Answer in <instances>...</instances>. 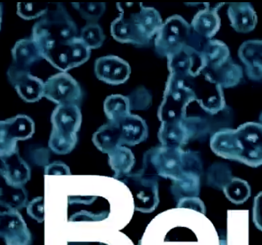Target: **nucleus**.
<instances>
[{"mask_svg": "<svg viewBox=\"0 0 262 245\" xmlns=\"http://www.w3.org/2000/svg\"><path fill=\"white\" fill-rule=\"evenodd\" d=\"M35 132V123L26 115H18L0 122V155L12 154L18 150V141L28 140Z\"/></svg>", "mask_w": 262, "mask_h": 245, "instance_id": "423d86ee", "label": "nucleus"}, {"mask_svg": "<svg viewBox=\"0 0 262 245\" xmlns=\"http://www.w3.org/2000/svg\"><path fill=\"white\" fill-rule=\"evenodd\" d=\"M218 9L216 7H206L196 13L190 23L193 32L205 40L211 39L220 29Z\"/></svg>", "mask_w": 262, "mask_h": 245, "instance_id": "dca6fc26", "label": "nucleus"}, {"mask_svg": "<svg viewBox=\"0 0 262 245\" xmlns=\"http://www.w3.org/2000/svg\"><path fill=\"white\" fill-rule=\"evenodd\" d=\"M252 217L254 224L262 232V191L254 199Z\"/></svg>", "mask_w": 262, "mask_h": 245, "instance_id": "72a5a7b5", "label": "nucleus"}, {"mask_svg": "<svg viewBox=\"0 0 262 245\" xmlns=\"http://www.w3.org/2000/svg\"><path fill=\"white\" fill-rule=\"evenodd\" d=\"M78 33L76 24L65 6L57 3L54 9L49 10L34 24L30 37L49 56L59 45L78 36Z\"/></svg>", "mask_w": 262, "mask_h": 245, "instance_id": "7ed1b4c3", "label": "nucleus"}, {"mask_svg": "<svg viewBox=\"0 0 262 245\" xmlns=\"http://www.w3.org/2000/svg\"><path fill=\"white\" fill-rule=\"evenodd\" d=\"M79 37L91 50L100 49L106 39L104 30L98 23H86Z\"/></svg>", "mask_w": 262, "mask_h": 245, "instance_id": "c85d7f7f", "label": "nucleus"}, {"mask_svg": "<svg viewBox=\"0 0 262 245\" xmlns=\"http://www.w3.org/2000/svg\"><path fill=\"white\" fill-rule=\"evenodd\" d=\"M0 217L1 237L6 245H30L31 234L18 210L6 209Z\"/></svg>", "mask_w": 262, "mask_h": 245, "instance_id": "ddd939ff", "label": "nucleus"}, {"mask_svg": "<svg viewBox=\"0 0 262 245\" xmlns=\"http://www.w3.org/2000/svg\"><path fill=\"white\" fill-rule=\"evenodd\" d=\"M196 98L201 107L211 115L216 114L225 106L223 88L203 74L191 80Z\"/></svg>", "mask_w": 262, "mask_h": 245, "instance_id": "f8f14e48", "label": "nucleus"}, {"mask_svg": "<svg viewBox=\"0 0 262 245\" xmlns=\"http://www.w3.org/2000/svg\"><path fill=\"white\" fill-rule=\"evenodd\" d=\"M111 23V35L122 44L138 46L148 44L161 29L163 21L155 8L140 3L139 9L125 15L124 11Z\"/></svg>", "mask_w": 262, "mask_h": 245, "instance_id": "f03ea898", "label": "nucleus"}, {"mask_svg": "<svg viewBox=\"0 0 262 245\" xmlns=\"http://www.w3.org/2000/svg\"><path fill=\"white\" fill-rule=\"evenodd\" d=\"M8 80L19 97L28 103H34L45 96V82L31 74L30 70L11 65L7 71Z\"/></svg>", "mask_w": 262, "mask_h": 245, "instance_id": "9d476101", "label": "nucleus"}, {"mask_svg": "<svg viewBox=\"0 0 262 245\" xmlns=\"http://www.w3.org/2000/svg\"><path fill=\"white\" fill-rule=\"evenodd\" d=\"M108 155L110 167L115 172V178L129 172L133 164V157L128 148L118 146Z\"/></svg>", "mask_w": 262, "mask_h": 245, "instance_id": "a878e982", "label": "nucleus"}, {"mask_svg": "<svg viewBox=\"0 0 262 245\" xmlns=\"http://www.w3.org/2000/svg\"><path fill=\"white\" fill-rule=\"evenodd\" d=\"M202 73L223 88L233 87L239 82L243 76L241 68L234 64L231 58L215 69H204Z\"/></svg>", "mask_w": 262, "mask_h": 245, "instance_id": "6ab92c4d", "label": "nucleus"}, {"mask_svg": "<svg viewBox=\"0 0 262 245\" xmlns=\"http://www.w3.org/2000/svg\"><path fill=\"white\" fill-rule=\"evenodd\" d=\"M117 124L120 125L121 132L120 146L134 144L136 142V136L144 135L147 128L142 118L132 114Z\"/></svg>", "mask_w": 262, "mask_h": 245, "instance_id": "b1692460", "label": "nucleus"}, {"mask_svg": "<svg viewBox=\"0 0 262 245\" xmlns=\"http://www.w3.org/2000/svg\"><path fill=\"white\" fill-rule=\"evenodd\" d=\"M205 69H215L230 58L228 47L217 39H209L204 44L201 51Z\"/></svg>", "mask_w": 262, "mask_h": 245, "instance_id": "412c9836", "label": "nucleus"}, {"mask_svg": "<svg viewBox=\"0 0 262 245\" xmlns=\"http://www.w3.org/2000/svg\"><path fill=\"white\" fill-rule=\"evenodd\" d=\"M68 219L77 221H100L110 214L109 203L99 196H71L68 202Z\"/></svg>", "mask_w": 262, "mask_h": 245, "instance_id": "6e6552de", "label": "nucleus"}, {"mask_svg": "<svg viewBox=\"0 0 262 245\" xmlns=\"http://www.w3.org/2000/svg\"><path fill=\"white\" fill-rule=\"evenodd\" d=\"M28 215L32 218L42 223L45 219L44 197L38 196L29 202L27 207Z\"/></svg>", "mask_w": 262, "mask_h": 245, "instance_id": "2f4dec72", "label": "nucleus"}, {"mask_svg": "<svg viewBox=\"0 0 262 245\" xmlns=\"http://www.w3.org/2000/svg\"><path fill=\"white\" fill-rule=\"evenodd\" d=\"M130 100L121 94H112L104 102V110L109 122L118 123L131 114Z\"/></svg>", "mask_w": 262, "mask_h": 245, "instance_id": "4be33fe9", "label": "nucleus"}, {"mask_svg": "<svg viewBox=\"0 0 262 245\" xmlns=\"http://www.w3.org/2000/svg\"><path fill=\"white\" fill-rule=\"evenodd\" d=\"M1 178L9 185L23 187L31 179V169L23 159L19 151L7 157H0Z\"/></svg>", "mask_w": 262, "mask_h": 245, "instance_id": "4468645a", "label": "nucleus"}, {"mask_svg": "<svg viewBox=\"0 0 262 245\" xmlns=\"http://www.w3.org/2000/svg\"><path fill=\"white\" fill-rule=\"evenodd\" d=\"M227 198L236 205L243 204L247 202L251 195V187L247 181L233 177L224 187Z\"/></svg>", "mask_w": 262, "mask_h": 245, "instance_id": "cd10ccee", "label": "nucleus"}, {"mask_svg": "<svg viewBox=\"0 0 262 245\" xmlns=\"http://www.w3.org/2000/svg\"><path fill=\"white\" fill-rule=\"evenodd\" d=\"M49 10V6L45 3H18L17 4V14L26 20L41 18Z\"/></svg>", "mask_w": 262, "mask_h": 245, "instance_id": "7c9ffc66", "label": "nucleus"}, {"mask_svg": "<svg viewBox=\"0 0 262 245\" xmlns=\"http://www.w3.org/2000/svg\"><path fill=\"white\" fill-rule=\"evenodd\" d=\"M1 206L6 209L20 210L27 207L28 193L25 186L7 185L1 178Z\"/></svg>", "mask_w": 262, "mask_h": 245, "instance_id": "5701e85b", "label": "nucleus"}, {"mask_svg": "<svg viewBox=\"0 0 262 245\" xmlns=\"http://www.w3.org/2000/svg\"><path fill=\"white\" fill-rule=\"evenodd\" d=\"M77 141V133L63 132L52 129L49 147L55 154L66 155L73 151Z\"/></svg>", "mask_w": 262, "mask_h": 245, "instance_id": "393cba45", "label": "nucleus"}, {"mask_svg": "<svg viewBox=\"0 0 262 245\" xmlns=\"http://www.w3.org/2000/svg\"><path fill=\"white\" fill-rule=\"evenodd\" d=\"M83 96L81 85L68 73L55 74L45 82L44 97L57 105H78Z\"/></svg>", "mask_w": 262, "mask_h": 245, "instance_id": "0eeeda50", "label": "nucleus"}, {"mask_svg": "<svg viewBox=\"0 0 262 245\" xmlns=\"http://www.w3.org/2000/svg\"><path fill=\"white\" fill-rule=\"evenodd\" d=\"M12 65L19 69L30 70L43 59L34 41L30 38L16 42L11 50Z\"/></svg>", "mask_w": 262, "mask_h": 245, "instance_id": "f3484780", "label": "nucleus"}, {"mask_svg": "<svg viewBox=\"0 0 262 245\" xmlns=\"http://www.w3.org/2000/svg\"><path fill=\"white\" fill-rule=\"evenodd\" d=\"M46 175H70V168L64 163L60 161L54 162L47 165L45 168Z\"/></svg>", "mask_w": 262, "mask_h": 245, "instance_id": "473e14b6", "label": "nucleus"}, {"mask_svg": "<svg viewBox=\"0 0 262 245\" xmlns=\"http://www.w3.org/2000/svg\"><path fill=\"white\" fill-rule=\"evenodd\" d=\"M169 74L187 80L200 76L205 68L201 52L188 45L167 58Z\"/></svg>", "mask_w": 262, "mask_h": 245, "instance_id": "1a4fd4ad", "label": "nucleus"}, {"mask_svg": "<svg viewBox=\"0 0 262 245\" xmlns=\"http://www.w3.org/2000/svg\"><path fill=\"white\" fill-rule=\"evenodd\" d=\"M210 146L219 156L252 168L262 165V124L249 122L236 129H222L212 137Z\"/></svg>", "mask_w": 262, "mask_h": 245, "instance_id": "f257e3e1", "label": "nucleus"}, {"mask_svg": "<svg viewBox=\"0 0 262 245\" xmlns=\"http://www.w3.org/2000/svg\"><path fill=\"white\" fill-rule=\"evenodd\" d=\"M192 33L191 26L183 17L171 15L163 22L155 36V51L166 58L187 45Z\"/></svg>", "mask_w": 262, "mask_h": 245, "instance_id": "39448f33", "label": "nucleus"}, {"mask_svg": "<svg viewBox=\"0 0 262 245\" xmlns=\"http://www.w3.org/2000/svg\"><path fill=\"white\" fill-rule=\"evenodd\" d=\"M51 122L52 129L77 133L82 123L81 110L77 104L57 105L52 112Z\"/></svg>", "mask_w": 262, "mask_h": 245, "instance_id": "2eb2a0df", "label": "nucleus"}, {"mask_svg": "<svg viewBox=\"0 0 262 245\" xmlns=\"http://www.w3.org/2000/svg\"><path fill=\"white\" fill-rule=\"evenodd\" d=\"M71 4L86 23H98L106 9V4L104 3H73Z\"/></svg>", "mask_w": 262, "mask_h": 245, "instance_id": "c756f323", "label": "nucleus"}, {"mask_svg": "<svg viewBox=\"0 0 262 245\" xmlns=\"http://www.w3.org/2000/svg\"><path fill=\"white\" fill-rule=\"evenodd\" d=\"M194 101L196 98L191 80L169 74L159 108V118L162 122L185 118L187 107Z\"/></svg>", "mask_w": 262, "mask_h": 245, "instance_id": "20e7f679", "label": "nucleus"}, {"mask_svg": "<svg viewBox=\"0 0 262 245\" xmlns=\"http://www.w3.org/2000/svg\"><path fill=\"white\" fill-rule=\"evenodd\" d=\"M69 46V70L82 66L89 60L92 50L79 36L67 41Z\"/></svg>", "mask_w": 262, "mask_h": 245, "instance_id": "bb28decb", "label": "nucleus"}, {"mask_svg": "<svg viewBox=\"0 0 262 245\" xmlns=\"http://www.w3.org/2000/svg\"><path fill=\"white\" fill-rule=\"evenodd\" d=\"M121 132L118 124L108 122L102 125L93 135L94 145L100 151L108 153L120 146Z\"/></svg>", "mask_w": 262, "mask_h": 245, "instance_id": "aec40b11", "label": "nucleus"}, {"mask_svg": "<svg viewBox=\"0 0 262 245\" xmlns=\"http://www.w3.org/2000/svg\"><path fill=\"white\" fill-rule=\"evenodd\" d=\"M227 13L231 25L237 32L248 33L255 29L257 17L250 4H232L229 6Z\"/></svg>", "mask_w": 262, "mask_h": 245, "instance_id": "a211bd4d", "label": "nucleus"}, {"mask_svg": "<svg viewBox=\"0 0 262 245\" xmlns=\"http://www.w3.org/2000/svg\"><path fill=\"white\" fill-rule=\"evenodd\" d=\"M94 73L99 81L111 85H119L129 80L132 68L129 63L121 57L108 55L95 61Z\"/></svg>", "mask_w": 262, "mask_h": 245, "instance_id": "9b49d317", "label": "nucleus"}, {"mask_svg": "<svg viewBox=\"0 0 262 245\" xmlns=\"http://www.w3.org/2000/svg\"><path fill=\"white\" fill-rule=\"evenodd\" d=\"M68 245H108L99 242H68Z\"/></svg>", "mask_w": 262, "mask_h": 245, "instance_id": "f704fd0d", "label": "nucleus"}]
</instances>
